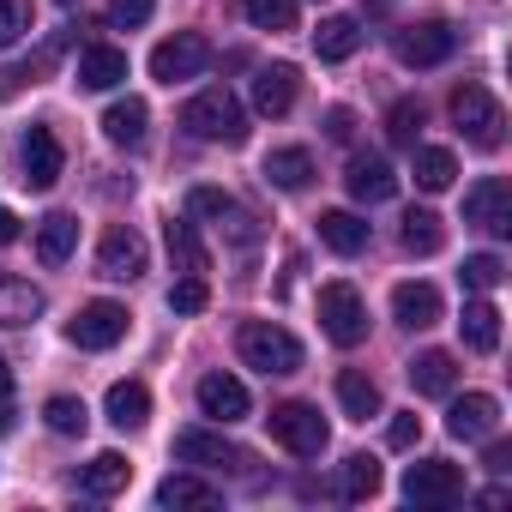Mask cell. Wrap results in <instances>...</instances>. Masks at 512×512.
<instances>
[{
    "mask_svg": "<svg viewBox=\"0 0 512 512\" xmlns=\"http://www.w3.org/2000/svg\"><path fill=\"white\" fill-rule=\"evenodd\" d=\"M266 181H272L278 193H302V187L314 181V151H302V145L272 151V157H266Z\"/></svg>",
    "mask_w": 512,
    "mask_h": 512,
    "instance_id": "28",
    "label": "cell"
},
{
    "mask_svg": "<svg viewBox=\"0 0 512 512\" xmlns=\"http://www.w3.org/2000/svg\"><path fill=\"white\" fill-rule=\"evenodd\" d=\"M181 127H187L193 139H205V145H241V139H247V115H241V103H235L223 85L187 97V103H181Z\"/></svg>",
    "mask_w": 512,
    "mask_h": 512,
    "instance_id": "1",
    "label": "cell"
},
{
    "mask_svg": "<svg viewBox=\"0 0 512 512\" xmlns=\"http://www.w3.org/2000/svg\"><path fill=\"white\" fill-rule=\"evenodd\" d=\"M0 398H13V368L0 362Z\"/></svg>",
    "mask_w": 512,
    "mask_h": 512,
    "instance_id": "49",
    "label": "cell"
},
{
    "mask_svg": "<svg viewBox=\"0 0 512 512\" xmlns=\"http://www.w3.org/2000/svg\"><path fill=\"white\" fill-rule=\"evenodd\" d=\"M55 7H73V0H55Z\"/></svg>",
    "mask_w": 512,
    "mask_h": 512,
    "instance_id": "50",
    "label": "cell"
},
{
    "mask_svg": "<svg viewBox=\"0 0 512 512\" xmlns=\"http://www.w3.org/2000/svg\"><path fill=\"white\" fill-rule=\"evenodd\" d=\"M452 49H458V31H452L446 19L404 25V31L392 37V55H398L404 67H440V61H452Z\"/></svg>",
    "mask_w": 512,
    "mask_h": 512,
    "instance_id": "9",
    "label": "cell"
},
{
    "mask_svg": "<svg viewBox=\"0 0 512 512\" xmlns=\"http://www.w3.org/2000/svg\"><path fill=\"white\" fill-rule=\"evenodd\" d=\"M338 404H344L350 422H368V416H380V386H374L362 368H344V374H338Z\"/></svg>",
    "mask_w": 512,
    "mask_h": 512,
    "instance_id": "31",
    "label": "cell"
},
{
    "mask_svg": "<svg viewBox=\"0 0 512 512\" xmlns=\"http://www.w3.org/2000/svg\"><path fill=\"white\" fill-rule=\"evenodd\" d=\"M452 121L476 151H500V139H506V109L488 97V85H470V79L452 91Z\"/></svg>",
    "mask_w": 512,
    "mask_h": 512,
    "instance_id": "3",
    "label": "cell"
},
{
    "mask_svg": "<svg viewBox=\"0 0 512 512\" xmlns=\"http://www.w3.org/2000/svg\"><path fill=\"white\" fill-rule=\"evenodd\" d=\"M211 67V43L199 31H175L151 49V79L157 85H187V79H205Z\"/></svg>",
    "mask_w": 512,
    "mask_h": 512,
    "instance_id": "5",
    "label": "cell"
},
{
    "mask_svg": "<svg viewBox=\"0 0 512 512\" xmlns=\"http://www.w3.org/2000/svg\"><path fill=\"white\" fill-rule=\"evenodd\" d=\"M410 386H416L422 398H452V386H458V356H452V350H422V356L410 362Z\"/></svg>",
    "mask_w": 512,
    "mask_h": 512,
    "instance_id": "22",
    "label": "cell"
},
{
    "mask_svg": "<svg viewBox=\"0 0 512 512\" xmlns=\"http://www.w3.org/2000/svg\"><path fill=\"white\" fill-rule=\"evenodd\" d=\"M326 133H332V139H350V133H356V115H350V109H332V115H326Z\"/></svg>",
    "mask_w": 512,
    "mask_h": 512,
    "instance_id": "45",
    "label": "cell"
},
{
    "mask_svg": "<svg viewBox=\"0 0 512 512\" xmlns=\"http://www.w3.org/2000/svg\"><path fill=\"white\" fill-rule=\"evenodd\" d=\"M247 410H253V398H247V386L235 374H205L199 380V416H211L217 428L223 422H241Z\"/></svg>",
    "mask_w": 512,
    "mask_h": 512,
    "instance_id": "16",
    "label": "cell"
},
{
    "mask_svg": "<svg viewBox=\"0 0 512 512\" xmlns=\"http://www.w3.org/2000/svg\"><path fill=\"white\" fill-rule=\"evenodd\" d=\"M127 326H133V314H127L121 302H85L79 320L67 326V338H73L79 350H115V344L127 338Z\"/></svg>",
    "mask_w": 512,
    "mask_h": 512,
    "instance_id": "10",
    "label": "cell"
},
{
    "mask_svg": "<svg viewBox=\"0 0 512 512\" xmlns=\"http://www.w3.org/2000/svg\"><path fill=\"white\" fill-rule=\"evenodd\" d=\"M296 91H302V73L290 61H272V67L253 73V109H260V115H290Z\"/></svg>",
    "mask_w": 512,
    "mask_h": 512,
    "instance_id": "15",
    "label": "cell"
},
{
    "mask_svg": "<svg viewBox=\"0 0 512 512\" xmlns=\"http://www.w3.org/2000/svg\"><path fill=\"white\" fill-rule=\"evenodd\" d=\"M458 278H464V290L488 296V290H500V284H506V260H500V253H470Z\"/></svg>",
    "mask_w": 512,
    "mask_h": 512,
    "instance_id": "38",
    "label": "cell"
},
{
    "mask_svg": "<svg viewBox=\"0 0 512 512\" xmlns=\"http://www.w3.org/2000/svg\"><path fill=\"white\" fill-rule=\"evenodd\" d=\"M235 350H241V362L253 368V374H296L302 368V344H296V332H284L278 320H247L241 332H235Z\"/></svg>",
    "mask_w": 512,
    "mask_h": 512,
    "instance_id": "2",
    "label": "cell"
},
{
    "mask_svg": "<svg viewBox=\"0 0 512 512\" xmlns=\"http://www.w3.org/2000/svg\"><path fill=\"white\" fill-rule=\"evenodd\" d=\"M145 260H151V247H145V235L127 229V223H115V229L97 241V278H109V284L145 278Z\"/></svg>",
    "mask_w": 512,
    "mask_h": 512,
    "instance_id": "8",
    "label": "cell"
},
{
    "mask_svg": "<svg viewBox=\"0 0 512 512\" xmlns=\"http://www.w3.org/2000/svg\"><path fill=\"white\" fill-rule=\"evenodd\" d=\"M127 482H133V464H127L121 452H97V458L79 470V488H85L91 500H115Z\"/></svg>",
    "mask_w": 512,
    "mask_h": 512,
    "instance_id": "25",
    "label": "cell"
},
{
    "mask_svg": "<svg viewBox=\"0 0 512 512\" xmlns=\"http://www.w3.org/2000/svg\"><path fill=\"white\" fill-rule=\"evenodd\" d=\"M223 494L205 482V476H187V470H175L169 482H157V506H217Z\"/></svg>",
    "mask_w": 512,
    "mask_h": 512,
    "instance_id": "32",
    "label": "cell"
},
{
    "mask_svg": "<svg viewBox=\"0 0 512 512\" xmlns=\"http://www.w3.org/2000/svg\"><path fill=\"white\" fill-rule=\"evenodd\" d=\"M344 187H350V199H362V205H386V199L398 193V169H392L386 157H374V151H356Z\"/></svg>",
    "mask_w": 512,
    "mask_h": 512,
    "instance_id": "14",
    "label": "cell"
},
{
    "mask_svg": "<svg viewBox=\"0 0 512 512\" xmlns=\"http://www.w3.org/2000/svg\"><path fill=\"white\" fill-rule=\"evenodd\" d=\"M416 133H422V103H416V97H398V103L386 109V139H392L398 151H410Z\"/></svg>",
    "mask_w": 512,
    "mask_h": 512,
    "instance_id": "36",
    "label": "cell"
},
{
    "mask_svg": "<svg viewBox=\"0 0 512 512\" xmlns=\"http://www.w3.org/2000/svg\"><path fill=\"white\" fill-rule=\"evenodd\" d=\"M320 241L350 260V253H362V247H368V223H362L356 211H320Z\"/></svg>",
    "mask_w": 512,
    "mask_h": 512,
    "instance_id": "29",
    "label": "cell"
},
{
    "mask_svg": "<svg viewBox=\"0 0 512 512\" xmlns=\"http://www.w3.org/2000/svg\"><path fill=\"white\" fill-rule=\"evenodd\" d=\"M494 428H500V404H494L488 392L452 398V410H446V434H452V440H488Z\"/></svg>",
    "mask_w": 512,
    "mask_h": 512,
    "instance_id": "17",
    "label": "cell"
},
{
    "mask_svg": "<svg viewBox=\"0 0 512 512\" xmlns=\"http://www.w3.org/2000/svg\"><path fill=\"white\" fill-rule=\"evenodd\" d=\"M235 211V199L223 193V187H193L187 193V217H211V223H223Z\"/></svg>",
    "mask_w": 512,
    "mask_h": 512,
    "instance_id": "41",
    "label": "cell"
},
{
    "mask_svg": "<svg viewBox=\"0 0 512 512\" xmlns=\"http://www.w3.org/2000/svg\"><path fill=\"white\" fill-rule=\"evenodd\" d=\"M241 13L260 31H296V0H241Z\"/></svg>",
    "mask_w": 512,
    "mask_h": 512,
    "instance_id": "39",
    "label": "cell"
},
{
    "mask_svg": "<svg viewBox=\"0 0 512 512\" xmlns=\"http://www.w3.org/2000/svg\"><path fill=\"white\" fill-rule=\"evenodd\" d=\"M175 458L193 464V470H235V464H247V452L229 446V440L211 434V428H181V434H175Z\"/></svg>",
    "mask_w": 512,
    "mask_h": 512,
    "instance_id": "12",
    "label": "cell"
},
{
    "mask_svg": "<svg viewBox=\"0 0 512 512\" xmlns=\"http://www.w3.org/2000/svg\"><path fill=\"white\" fill-rule=\"evenodd\" d=\"M145 127H151L145 97H121V103H109V109H103V139H109V145H121V151H139V145H145Z\"/></svg>",
    "mask_w": 512,
    "mask_h": 512,
    "instance_id": "18",
    "label": "cell"
},
{
    "mask_svg": "<svg viewBox=\"0 0 512 512\" xmlns=\"http://www.w3.org/2000/svg\"><path fill=\"white\" fill-rule=\"evenodd\" d=\"M458 332H464V350H476V356H494L500 350V308L494 302H464V320H458Z\"/></svg>",
    "mask_w": 512,
    "mask_h": 512,
    "instance_id": "26",
    "label": "cell"
},
{
    "mask_svg": "<svg viewBox=\"0 0 512 512\" xmlns=\"http://www.w3.org/2000/svg\"><path fill=\"white\" fill-rule=\"evenodd\" d=\"M392 314H398V326L428 332V326H440V290H434V284H422V278H410V284H398V290H392Z\"/></svg>",
    "mask_w": 512,
    "mask_h": 512,
    "instance_id": "19",
    "label": "cell"
},
{
    "mask_svg": "<svg viewBox=\"0 0 512 512\" xmlns=\"http://www.w3.org/2000/svg\"><path fill=\"white\" fill-rule=\"evenodd\" d=\"M43 290L31 278H13V272H0V326H31L43 314Z\"/></svg>",
    "mask_w": 512,
    "mask_h": 512,
    "instance_id": "24",
    "label": "cell"
},
{
    "mask_svg": "<svg viewBox=\"0 0 512 512\" xmlns=\"http://www.w3.org/2000/svg\"><path fill=\"white\" fill-rule=\"evenodd\" d=\"M13 428V398H0V434Z\"/></svg>",
    "mask_w": 512,
    "mask_h": 512,
    "instance_id": "48",
    "label": "cell"
},
{
    "mask_svg": "<svg viewBox=\"0 0 512 512\" xmlns=\"http://www.w3.org/2000/svg\"><path fill=\"white\" fill-rule=\"evenodd\" d=\"M163 241H169V260H175V272H205V241L193 235V223H187V217H169Z\"/></svg>",
    "mask_w": 512,
    "mask_h": 512,
    "instance_id": "34",
    "label": "cell"
},
{
    "mask_svg": "<svg viewBox=\"0 0 512 512\" xmlns=\"http://www.w3.org/2000/svg\"><path fill=\"white\" fill-rule=\"evenodd\" d=\"M320 326H326V338L338 350H356L368 338V302H362V290L356 284H326L320 290Z\"/></svg>",
    "mask_w": 512,
    "mask_h": 512,
    "instance_id": "6",
    "label": "cell"
},
{
    "mask_svg": "<svg viewBox=\"0 0 512 512\" xmlns=\"http://www.w3.org/2000/svg\"><path fill=\"white\" fill-rule=\"evenodd\" d=\"M410 151H416V187L422 193H446L458 181V157L446 145H410Z\"/></svg>",
    "mask_w": 512,
    "mask_h": 512,
    "instance_id": "30",
    "label": "cell"
},
{
    "mask_svg": "<svg viewBox=\"0 0 512 512\" xmlns=\"http://www.w3.org/2000/svg\"><path fill=\"white\" fill-rule=\"evenodd\" d=\"M121 79H127V49L91 43V49L79 55V85H85V91H115Z\"/></svg>",
    "mask_w": 512,
    "mask_h": 512,
    "instance_id": "21",
    "label": "cell"
},
{
    "mask_svg": "<svg viewBox=\"0 0 512 512\" xmlns=\"http://www.w3.org/2000/svg\"><path fill=\"white\" fill-rule=\"evenodd\" d=\"M404 500L410 506H452V500H464V470L452 458H422L404 470Z\"/></svg>",
    "mask_w": 512,
    "mask_h": 512,
    "instance_id": "7",
    "label": "cell"
},
{
    "mask_svg": "<svg viewBox=\"0 0 512 512\" xmlns=\"http://www.w3.org/2000/svg\"><path fill=\"white\" fill-rule=\"evenodd\" d=\"M31 31V0H0V49H13Z\"/></svg>",
    "mask_w": 512,
    "mask_h": 512,
    "instance_id": "42",
    "label": "cell"
},
{
    "mask_svg": "<svg viewBox=\"0 0 512 512\" xmlns=\"http://www.w3.org/2000/svg\"><path fill=\"white\" fill-rule=\"evenodd\" d=\"M488 470H512V446L506 440H488Z\"/></svg>",
    "mask_w": 512,
    "mask_h": 512,
    "instance_id": "46",
    "label": "cell"
},
{
    "mask_svg": "<svg viewBox=\"0 0 512 512\" xmlns=\"http://www.w3.org/2000/svg\"><path fill=\"white\" fill-rule=\"evenodd\" d=\"M13 241H19V217L0 205V247H13Z\"/></svg>",
    "mask_w": 512,
    "mask_h": 512,
    "instance_id": "47",
    "label": "cell"
},
{
    "mask_svg": "<svg viewBox=\"0 0 512 512\" xmlns=\"http://www.w3.org/2000/svg\"><path fill=\"white\" fill-rule=\"evenodd\" d=\"M151 13H157V0H109V25L115 31H139Z\"/></svg>",
    "mask_w": 512,
    "mask_h": 512,
    "instance_id": "43",
    "label": "cell"
},
{
    "mask_svg": "<svg viewBox=\"0 0 512 512\" xmlns=\"http://www.w3.org/2000/svg\"><path fill=\"white\" fill-rule=\"evenodd\" d=\"M272 440L290 452V458H320L326 452V440H332V428H326V416H320V404H278L272 416Z\"/></svg>",
    "mask_w": 512,
    "mask_h": 512,
    "instance_id": "4",
    "label": "cell"
},
{
    "mask_svg": "<svg viewBox=\"0 0 512 512\" xmlns=\"http://www.w3.org/2000/svg\"><path fill=\"white\" fill-rule=\"evenodd\" d=\"M73 247H79V217H73V211H49V217L37 223V260H43V266H67Z\"/></svg>",
    "mask_w": 512,
    "mask_h": 512,
    "instance_id": "20",
    "label": "cell"
},
{
    "mask_svg": "<svg viewBox=\"0 0 512 512\" xmlns=\"http://www.w3.org/2000/svg\"><path fill=\"white\" fill-rule=\"evenodd\" d=\"M416 440H422V416H416V410H404V416L386 422V446H392V452H410Z\"/></svg>",
    "mask_w": 512,
    "mask_h": 512,
    "instance_id": "44",
    "label": "cell"
},
{
    "mask_svg": "<svg viewBox=\"0 0 512 512\" xmlns=\"http://www.w3.org/2000/svg\"><path fill=\"white\" fill-rule=\"evenodd\" d=\"M356 49H362V25H356L350 13L320 19V31H314V55H320V61H350Z\"/></svg>",
    "mask_w": 512,
    "mask_h": 512,
    "instance_id": "27",
    "label": "cell"
},
{
    "mask_svg": "<svg viewBox=\"0 0 512 512\" xmlns=\"http://www.w3.org/2000/svg\"><path fill=\"white\" fill-rule=\"evenodd\" d=\"M43 422H49L55 434H67V440H73V434H85V428H91V410H85V398H67V392H61V398H49V404H43Z\"/></svg>",
    "mask_w": 512,
    "mask_h": 512,
    "instance_id": "37",
    "label": "cell"
},
{
    "mask_svg": "<svg viewBox=\"0 0 512 512\" xmlns=\"http://www.w3.org/2000/svg\"><path fill=\"white\" fill-rule=\"evenodd\" d=\"M205 302H211L205 272H181V278H175V290H169V308H175V314H205Z\"/></svg>",
    "mask_w": 512,
    "mask_h": 512,
    "instance_id": "40",
    "label": "cell"
},
{
    "mask_svg": "<svg viewBox=\"0 0 512 512\" xmlns=\"http://www.w3.org/2000/svg\"><path fill=\"white\" fill-rule=\"evenodd\" d=\"M404 247L410 253H422V260H428V253H440L446 247V223L428 211V205H416V211H404Z\"/></svg>",
    "mask_w": 512,
    "mask_h": 512,
    "instance_id": "33",
    "label": "cell"
},
{
    "mask_svg": "<svg viewBox=\"0 0 512 512\" xmlns=\"http://www.w3.org/2000/svg\"><path fill=\"white\" fill-rule=\"evenodd\" d=\"M19 163H25V187L31 193H49L55 181H61V139H55V127H31L25 133V151H19Z\"/></svg>",
    "mask_w": 512,
    "mask_h": 512,
    "instance_id": "13",
    "label": "cell"
},
{
    "mask_svg": "<svg viewBox=\"0 0 512 512\" xmlns=\"http://www.w3.org/2000/svg\"><path fill=\"white\" fill-rule=\"evenodd\" d=\"M103 416H109L121 434H133V428H145V422H151V392H145L139 380H115V386H109V398H103Z\"/></svg>",
    "mask_w": 512,
    "mask_h": 512,
    "instance_id": "23",
    "label": "cell"
},
{
    "mask_svg": "<svg viewBox=\"0 0 512 512\" xmlns=\"http://www.w3.org/2000/svg\"><path fill=\"white\" fill-rule=\"evenodd\" d=\"M338 494H344V500H374V494H380V464H374L368 452H356V458H344V476H338Z\"/></svg>",
    "mask_w": 512,
    "mask_h": 512,
    "instance_id": "35",
    "label": "cell"
},
{
    "mask_svg": "<svg viewBox=\"0 0 512 512\" xmlns=\"http://www.w3.org/2000/svg\"><path fill=\"white\" fill-rule=\"evenodd\" d=\"M464 223L488 229V235H512V187L500 175H482L470 193H464Z\"/></svg>",
    "mask_w": 512,
    "mask_h": 512,
    "instance_id": "11",
    "label": "cell"
}]
</instances>
